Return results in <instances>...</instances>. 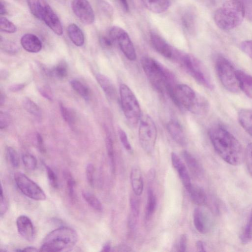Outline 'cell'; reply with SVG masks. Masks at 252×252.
<instances>
[{"mask_svg": "<svg viewBox=\"0 0 252 252\" xmlns=\"http://www.w3.org/2000/svg\"><path fill=\"white\" fill-rule=\"evenodd\" d=\"M213 146L219 156L232 165H238L243 160L244 153L239 141L220 125L211 126L208 131Z\"/></svg>", "mask_w": 252, "mask_h": 252, "instance_id": "6da1fadb", "label": "cell"}, {"mask_svg": "<svg viewBox=\"0 0 252 252\" xmlns=\"http://www.w3.org/2000/svg\"><path fill=\"white\" fill-rule=\"evenodd\" d=\"M169 95L181 110H187L196 115H202L209 109L208 100L188 85L176 84Z\"/></svg>", "mask_w": 252, "mask_h": 252, "instance_id": "7a4b0ae2", "label": "cell"}, {"mask_svg": "<svg viewBox=\"0 0 252 252\" xmlns=\"http://www.w3.org/2000/svg\"><path fill=\"white\" fill-rule=\"evenodd\" d=\"M141 63L151 84L159 93L168 94L176 85L172 73L153 58L143 57Z\"/></svg>", "mask_w": 252, "mask_h": 252, "instance_id": "3957f363", "label": "cell"}, {"mask_svg": "<svg viewBox=\"0 0 252 252\" xmlns=\"http://www.w3.org/2000/svg\"><path fill=\"white\" fill-rule=\"evenodd\" d=\"M245 17L243 6L238 0L226 1L215 11L213 16L216 25L224 31L238 27Z\"/></svg>", "mask_w": 252, "mask_h": 252, "instance_id": "277c9868", "label": "cell"}, {"mask_svg": "<svg viewBox=\"0 0 252 252\" xmlns=\"http://www.w3.org/2000/svg\"><path fill=\"white\" fill-rule=\"evenodd\" d=\"M78 235L73 228L62 226L48 233L43 240L40 251L68 252L75 246Z\"/></svg>", "mask_w": 252, "mask_h": 252, "instance_id": "5b68a950", "label": "cell"}, {"mask_svg": "<svg viewBox=\"0 0 252 252\" xmlns=\"http://www.w3.org/2000/svg\"><path fill=\"white\" fill-rule=\"evenodd\" d=\"M32 14L45 24L57 35L63 34V27L58 16L46 0H27Z\"/></svg>", "mask_w": 252, "mask_h": 252, "instance_id": "8992f818", "label": "cell"}, {"mask_svg": "<svg viewBox=\"0 0 252 252\" xmlns=\"http://www.w3.org/2000/svg\"><path fill=\"white\" fill-rule=\"evenodd\" d=\"M177 59L199 83L208 89H213L214 84L211 76L207 68L198 59L189 54L179 53Z\"/></svg>", "mask_w": 252, "mask_h": 252, "instance_id": "52a82bcc", "label": "cell"}, {"mask_svg": "<svg viewBox=\"0 0 252 252\" xmlns=\"http://www.w3.org/2000/svg\"><path fill=\"white\" fill-rule=\"evenodd\" d=\"M119 91L124 114L130 124L135 125L140 121L142 115L138 100L133 92L126 84H121Z\"/></svg>", "mask_w": 252, "mask_h": 252, "instance_id": "ba28073f", "label": "cell"}, {"mask_svg": "<svg viewBox=\"0 0 252 252\" xmlns=\"http://www.w3.org/2000/svg\"><path fill=\"white\" fill-rule=\"evenodd\" d=\"M216 70L223 86L228 91L237 93L241 90L237 71L231 63L225 58L219 56L216 60Z\"/></svg>", "mask_w": 252, "mask_h": 252, "instance_id": "9c48e42d", "label": "cell"}, {"mask_svg": "<svg viewBox=\"0 0 252 252\" xmlns=\"http://www.w3.org/2000/svg\"><path fill=\"white\" fill-rule=\"evenodd\" d=\"M138 137L143 149L148 153L153 152L155 148L157 130L151 117L147 114L141 115L139 121Z\"/></svg>", "mask_w": 252, "mask_h": 252, "instance_id": "30bf717a", "label": "cell"}, {"mask_svg": "<svg viewBox=\"0 0 252 252\" xmlns=\"http://www.w3.org/2000/svg\"><path fill=\"white\" fill-rule=\"evenodd\" d=\"M14 178L17 188L27 197L37 201L46 199V194L42 189L25 174L17 172L14 174Z\"/></svg>", "mask_w": 252, "mask_h": 252, "instance_id": "8fae6325", "label": "cell"}, {"mask_svg": "<svg viewBox=\"0 0 252 252\" xmlns=\"http://www.w3.org/2000/svg\"><path fill=\"white\" fill-rule=\"evenodd\" d=\"M109 36L114 42L117 43L126 58L131 61L136 59V54L132 42L127 33L123 28L113 26L109 31Z\"/></svg>", "mask_w": 252, "mask_h": 252, "instance_id": "7c38bea8", "label": "cell"}, {"mask_svg": "<svg viewBox=\"0 0 252 252\" xmlns=\"http://www.w3.org/2000/svg\"><path fill=\"white\" fill-rule=\"evenodd\" d=\"M71 8L74 14L83 24L89 25L94 23V10L88 0H73Z\"/></svg>", "mask_w": 252, "mask_h": 252, "instance_id": "4fadbf2b", "label": "cell"}, {"mask_svg": "<svg viewBox=\"0 0 252 252\" xmlns=\"http://www.w3.org/2000/svg\"><path fill=\"white\" fill-rule=\"evenodd\" d=\"M181 23L184 31L189 35L197 32V17L195 9L189 7L184 9L181 15Z\"/></svg>", "mask_w": 252, "mask_h": 252, "instance_id": "5bb4252c", "label": "cell"}, {"mask_svg": "<svg viewBox=\"0 0 252 252\" xmlns=\"http://www.w3.org/2000/svg\"><path fill=\"white\" fill-rule=\"evenodd\" d=\"M150 41L153 48L162 56L168 58H175L178 51L173 49L161 36L157 33H152Z\"/></svg>", "mask_w": 252, "mask_h": 252, "instance_id": "9a60e30c", "label": "cell"}, {"mask_svg": "<svg viewBox=\"0 0 252 252\" xmlns=\"http://www.w3.org/2000/svg\"><path fill=\"white\" fill-rule=\"evenodd\" d=\"M16 226L19 234L26 240L32 242L34 238V229L31 219L25 215L19 216Z\"/></svg>", "mask_w": 252, "mask_h": 252, "instance_id": "2e32d148", "label": "cell"}, {"mask_svg": "<svg viewBox=\"0 0 252 252\" xmlns=\"http://www.w3.org/2000/svg\"><path fill=\"white\" fill-rule=\"evenodd\" d=\"M171 159L173 167L177 171L186 189H187L192 183L185 164L175 153H171Z\"/></svg>", "mask_w": 252, "mask_h": 252, "instance_id": "e0dca14e", "label": "cell"}, {"mask_svg": "<svg viewBox=\"0 0 252 252\" xmlns=\"http://www.w3.org/2000/svg\"><path fill=\"white\" fill-rule=\"evenodd\" d=\"M168 133L173 140L178 144L185 146L187 144V139L180 124L175 120H171L167 124Z\"/></svg>", "mask_w": 252, "mask_h": 252, "instance_id": "ac0fdd59", "label": "cell"}, {"mask_svg": "<svg viewBox=\"0 0 252 252\" xmlns=\"http://www.w3.org/2000/svg\"><path fill=\"white\" fill-rule=\"evenodd\" d=\"M20 43L22 47L30 53H37L42 47V42L35 35L32 33H26L21 38Z\"/></svg>", "mask_w": 252, "mask_h": 252, "instance_id": "d6986e66", "label": "cell"}, {"mask_svg": "<svg viewBox=\"0 0 252 252\" xmlns=\"http://www.w3.org/2000/svg\"><path fill=\"white\" fill-rule=\"evenodd\" d=\"M193 220L196 229L200 233L205 234L209 230V224L208 216L200 208L194 209L193 213Z\"/></svg>", "mask_w": 252, "mask_h": 252, "instance_id": "ffe728a7", "label": "cell"}, {"mask_svg": "<svg viewBox=\"0 0 252 252\" xmlns=\"http://www.w3.org/2000/svg\"><path fill=\"white\" fill-rule=\"evenodd\" d=\"M182 156L192 174L196 177H201L203 169L197 159L187 151H184Z\"/></svg>", "mask_w": 252, "mask_h": 252, "instance_id": "44dd1931", "label": "cell"}, {"mask_svg": "<svg viewBox=\"0 0 252 252\" xmlns=\"http://www.w3.org/2000/svg\"><path fill=\"white\" fill-rule=\"evenodd\" d=\"M186 189L194 204L198 206H202L206 204L207 197L201 188L191 184Z\"/></svg>", "mask_w": 252, "mask_h": 252, "instance_id": "7402d4cb", "label": "cell"}, {"mask_svg": "<svg viewBox=\"0 0 252 252\" xmlns=\"http://www.w3.org/2000/svg\"><path fill=\"white\" fill-rule=\"evenodd\" d=\"M130 179L134 193L140 196L143 190V181L141 170L138 167L134 166L131 169Z\"/></svg>", "mask_w": 252, "mask_h": 252, "instance_id": "603a6c76", "label": "cell"}, {"mask_svg": "<svg viewBox=\"0 0 252 252\" xmlns=\"http://www.w3.org/2000/svg\"><path fill=\"white\" fill-rule=\"evenodd\" d=\"M237 74L240 90L252 99V76L240 70Z\"/></svg>", "mask_w": 252, "mask_h": 252, "instance_id": "cb8c5ba5", "label": "cell"}, {"mask_svg": "<svg viewBox=\"0 0 252 252\" xmlns=\"http://www.w3.org/2000/svg\"><path fill=\"white\" fill-rule=\"evenodd\" d=\"M96 79L106 95L109 98L114 99L116 97V92L110 79L105 75L100 73L96 74Z\"/></svg>", "mask_w": 252, "mask_h": 252, "instance_id": "d4e9b609", "label": "cell"}, {"mask_svg": "<svg viewBox=\"0 0 252 252\" xmlns=\"http://www.w3.org/2000/svg\"><path fill=\"white\" fill-rule=\"evenodd\" d=\"M67 33L71 41L76 46H82L85 41L84 35L81 29L75 24H70L67 28Z\"/></svg>", "mask_w": 252, "mask_h": 252, "instance_id": "484cf974", "label": "cell"}, {"mask_svg": "<svg viewBox=\"0 0 252 252\" xmlns=\"http://www.w3.org/2000/svg\"><path fill=\"white\" fill-rule=\"evenodd\" d=\"M141 1L148 9L156 13L164 12L170 6L169 0H141Z\"/></svg>", "mask_w": 252, "mask_h": 252, "instance_id": "4316f807", "label": "cell"}, {"mask_svg": "<svg viewBox=\"0 0 252 252\" xmlns=\"http://www.w3.org/2000/svg\"><path fill=\"white\" fill-rule=\"evenodd\" d=\"M238 118L242 127L252 136V109L241 110L238 113Z\"/></svg>", "mask_w": 252, "mask_h": 252, "instance_id": "83f0119b", "label": "cell"}, {"mask_svg": "<svg viewBox=\"0 0 252 252\" xmlns=\"http://www.w3.org/2000/svg\"><path fill=\"white\" fill-rule=\"evenodd\" d=\"M147 193L148 198L146 207L145 218L148 220L151 219L156 210L157 198L152 189L149 188Z\"/></svg>", "mask_w": 252, "mask_h": 252, "instance_id": "f1b7e54d", "label": "cell"}, {"mask_svg": "<svg viewBox=\"0 0 252 252\" xmlns=\"http://www.w3.org/2000/svg\"><path fill=\"white\" fill-rule=\"evenodd\" d=\"M82 195L86 202L91 207L96 211H101L102 210V204L94 195L88 191H83Z\"/></svg>", "mask_w": 252, "mask_h": 252, "instance_id": "f546056e", "label": "cell"}, {"mask_svg": "<svg viewBox=\"0 0 252 252\" xmlns=\"http://www.w3.org/2000/svg\"><path fill=\"white\" fill-rule=\"evenodd\" d=\"M23 105L24 109L34 117L40 119L41 117V111L39 107L31 99L26 98L23 100Z\"/></svg>", "mask_w": 252, "mask_h": 252, "instance_id": "4dcf8cb0", "label": "cell"}, {"mask_svg": "<svg viewBox=\"0 0 252 252\" xmlns=\"http://www.w3.org/2000/svg\"><path fill=\"white\" fill-rule=\"evenodd\" d=\"M106 147L108 156L109 159L112 170L113 172L115 170V162L114 159V151L113 140L109 132L106 131V135L105 138Z\"/></svg>", "mask_w": 252, "mask_h": 252, "instance_id": "1f68e13d", "label": "cell"}, {"mask_svg": "<svg viewBox=\"0 0 252 252\" xmlns=\"http://www.w3.org/2000/svg\"><path fill=\"white\" fill-rule=\"evenodd\" d=\"M70 85L73 90L84 98L87 99L89 97V89L79 80L74 79L70 81Z\"/></svg>", "mask_w": 252, "mask_h": 252, "instance_id": "d6a6232c", "label": "cell"}, {"mask_svg": "<svg viewBox=\"0 0 252 252\" xmlns=\"http://www.w3.org/2000/svg\"><path fill=\"white\" fill-rule=\"evenodd\" d=\"M60 107L62 116L64 120L71 126L75 123V115L73 112L65 107L62 103H60Z\"/></svg>", "mask_w": 252, "mask_h": 252, "instance_id": "836d02e7", "label": "cell"}, {"mask_svg": "<svg viewBox=\"0 0 252 252\" xmlns=\"http://www.w3.org/2000/svg\"><path fill=\"white\" fill-rule=\"evenodd\" d=\"M0 30L1 32L12 33L17 31L16 26L10 21L4 17L0 19Z\"/></svg>", "mask_w": 252, "mask_h": 252, "instance_id": "e575fe53", "label": "cell"}, {"mask_svg": "<svg viewBox=\"0 0 252 252\" xmlns=\"http://www.w3.org/2000/svg\"><path fill=\"white\" fill-rule=\"evenodd\" d=\"M64 178L66 181V187L68 191V194L70 199L74 201L75 199V192H74V187H75V181L73 178L71 174L68 172H65L64 173Z\"/></svg>", "mask_w": 252, "mask_h": 252, "instance_id": "d590c367", "label": "cell"}, {"mask_svg": "<svg viewBox=\"0 0 252 252\" xmlns=\"http://www.w3.org/2000/svg\"><path fill=\"white\" fill-rule=\"evenodd\" d=\"M22 161L25 167L31 170H34L37 166V159L32 155L26 154L23 155Z\"/></svg>", "mask_w": 252, "mask_h": 252, "instance_id": "8d00e7d4", "label": "cell"}, {"mask_svg": "<svg viewBox=\"0 0 252 252\" xmlns=\"http://www.w3.org/2000/svg\"><path fill=\"white\" fill-rule=\"evenodd\" d=\"M6 156L11 165L13 167H17L19 165L18 155L12 147H7L6 149Z\"/></svg>", "mask_w": 252, "mask_h": 252, "instance_id": "74e56055", "label": "cell"}, {"mask_svg": "<svg viewBox=\"0 0 252 252\" xmlns=\"http://www.w3.org/2000/svg\"><path fill=\"white\" fill-rule=\"evenodd\" d=\"M244 159L248 170L252 176V143H249L247 146L244 152Z\"/></svg>", "mask_w": 252, "mask_h": 252, "instance_id": "f35d334b", "label": "cell"}, {"mask_svg": "<svg viewBox=\"0 0 252 252\" xmlns=\"http://www.w3.org/2000/svg\"><path fill=\"white\" fill-rule=\"evenodd\" d=\"M138 195H132L130 198L131 215L138 218L140 210V201Z\"/></svg>", "mask_w": 252, "mask_h": 252, "instance_id": "ab89813d", "label": "cell"}, {"mask_svg": "<svg viewBox=\"0 0 252 252\" xmlns=\"http://www.w3.org/2000/svg\"><path fill=\"white\" fill-rule=\"evenodd\" d=\"M52 73L59 79L65 78L67 75L66 65L63 63H60L53 68Z\"/></svg>", "mask_w": 252, "mask_h": 252, "instance_id": "60d3db41", "label": "cell"}, {"mask_svg": "<svg viewBox=\"0 0 252 252\" xmlns=\"http://www.w3.org/2000/svg\"><path fill=\"white\" fill-rule=\"evenodd\" d=\"M242 4L245 17L252 22V0H238Z\"/></svg>", "mask_w": 252, "mask_h": 252, "instance_id": "b9f144b4", "label": "cell"}, {"mask_svg": "<svg viewBox=\"0 0 252 252\" xmlns=\"http://www.w3.org/2000/svg\"><path fill=\"white\" fill-rule=\"evenodd\" d=\"M118 134L120 140L123 147L125 148V149L126 151L128 152H131L132 148L125 131L120 128L118 129Z\"/></svg>", "mask_w": 252, "mask_h": 252, "instance_id": "7bdbcfd3", "label": "cell"}, {"mask_svg": "<svg viewBox=\"0 0 252 252\" xmlns=\"http://www.w3.org/2000/svg\"><path fill=\"white\" fill-rule=\"evenodd\" d=\"M45 169L48 177V179L51 185L55 188L58 187V179L55 172L48 166L45 165Z\"/></svg>", "mask_w": 252, "mask_h": 252, "instance_id": "ee69618b", "label": "cell"}, {"mask_svg": "<svg viewBox=\"0 0 252 252\" xmlns=\"http://www.w3.org/2000/svg\"><path fill=\"white\" fill-rule=\"evenodd\" d=\"M241 50L252 59V39L247 40L241 42Z\"/></svg>", "mask_w": 252, "mask_h": 252, "instance_id": "f6af8a7d", "label": "cell"}, {"mask_svg": "<svg viewBox=\"0 0 252 252\" xmlns=\"http://www.w3.org/2000/svg\"><path fill=\"white\" fill-rule=\"evenodd\" d=\"M11 122V117L8 113L0 111V128L3 129L7 127Z\"/></svg>", "mask_w": 252, "mask_h": 252, "instance_id": "bcb514c9", "label": "cell"}, {"mask_svg": "<svg viewBox=\"0 0 252 252\" xmlns=\"http://www.w3.org/2000/svg\"><path fill=\"white\" fill-rule=\"evenodd\" d=\"M86 174L88 182L91 186H93L94 182V167L93 164L90 163L87 165Z\"/></svg>", "mask_w": 252, "mask_h": 252, "instance_id": "7dc6e473", "label": "cell"}, {"mask_svg": "<svg viewBox=\"0 0 252 252\" xmlns=\"http://www.w3.org/2000/svg\"><path fill=\"white\" fill-rule=\"evenodd\" d=\"M7 208V203L5 199L3 191L2 186L0 189V213L2 216L6 212Z\"/></svg>", "mask_w": 252, "mask_h": 252, "instance_id": "c3c4849f", "label": "cell"}, {"mask_svg": "<svg viewBox=\"0 0 252 252\" xmlns=\"http://www.w3.org/2000/svg\"><path fill=\"white\" fill-rule=\"evenodd\" d=\"M0 44L1 47L8 51L12 52L17 49L16 45L14 43L2 39L1 36L0 37Z\"/></svg>", "mask_w": 252, "mask_h": 252, "instance_id": "681fc988", "label": "cell"}, {"mask_svg": "<svg viewBox=\"0 0 252 252\" xmlns=\"http://www.w3.org/2000/svg\"><path fill=\"white\" fill-rule=\"evenodd\" d=\"M187 244V236L185 234L181 235L179 240L178 251L180 252H186Z\"/></svg>", "mask_w": 252, "mask_h": 252, "instance_id": "f907efd6", "label": "cell"}, {"mask_svg": "<svg viewBox=\"0 0 252 252\" xmlns=\"http://www.w3.org/2000/svg\"><path fill=\"white\" fill-rule=\"evenodd\" d=\"M114 41L109 36H102L100 38V43L101 46L105 48H109L112 47Z\"/></svg>", "mask_w": 252, "mask_h": 252, "instance_id": "816d5d0a", "label": "cell"}, {"mask_svg": "<svg viewBox=\"0 0 252 252\" xmlns=\"http://www.w3.org/2000/svg\"><path fill=\"white\" fill-rule=\"evenodd\" d=\"M101 8L106 14L111 16L113 13V9L111 6L106 1H102L100 3Z\"/></svg>", "mask_w": 252, "mask_h": 252, "instance_id": "f5cc1de1", "label": "cell"}, {"mask_svg": "<svg viewBox=\"0 0 252 252\" xmlns=\"http://www.w3.org/2000/svg\"><path fill=\"white\" fill-rule=\"evenodd\" d=\"M36 137L38 149L41 153H44L45 152V149L43 144V138L41 135L38 133H36Z\"/></svg>", "mask_w": 252, "mask_h": 252, "instance_id": "db71d44e", "label": "cell"}, {"mask_svg": "<svg viewBox=\"0 0 252 252\" xmlns=\"http://www.w3.org/2000/svg\"><path fill=\"white\" fill-rule=\"evenodd\" d=\"M40 92L42 96L46 97L47 99L50 100L52 99V95L51 93L47 89H45L44 88H41L40 89Z\"/></svg>", "mask_w": 252, "mask_h": 252, "instance_id": "11a10c76", "label": "cell"}, {"mask_svg": "<svg viewBox=\"0 0 252 252\" xmlns=\"http://www.w3.org/2000/svg\"><path fill=\"white\" fill-rule=\"evenodd\" d=\"M15 251L17 252H38L40 251V249H38L37 248L33 247H28L23 249L16 250Z\"/></svg>", "mask_w": 252, "mask_h": 252, "instance_id": "9f6ffc18", "label": "cell"}, {"mask_svg": "<svg viewBox=\"0 0 252 252\" xmlns=\"http://www.w3.org/2000/svg\"><path fill=\"white\" fill-rule=\"evenodd\" d=\"M196 247L198 251L205 252V245L202 241H198L196 243Z\"/></svg>", "mask_w": 252, "mask_h": 252, "instance_id": "6f0895ef", "label": "cell"}, {"mask_svg": "<svg viewBox=\"0 0 252 252\" xmlns=\"http://www.w3.org/2000/svg\"><path fill=\"white\" fill-rule=\"evenodd\" d=\"M24 87L23 84L14 85L10 88V90L12 92H16L22 89Z\"/></svg>", "mask_w": 252, "mask_h": 252, "instance_id": "680465c9", "label": "cell"}, {"mask_svg": "<svg viewBox=\"0 0 252 252\" xmlns=\"http://www.w3.org/2000/svg\"><path fill=\"white\" fill-rule=\"evenodd\" d=\"M7 12L6 6L4 2L0 1V14L1 16L5 15Z\"/></svg>", "mask_w": 252, "mask_h": 252, "instance_id": "91938a15", "label": "cell"}, {"mask_svg": "<svg viewBox=\"0 0 252 252\" xmlns=\"http://www.w3.org/2000/svg\"><path fill=\"white\" fill-rule=\"evenodd\" d=\"M111 250V246L110 242H106L102 247V252H110Z\"/></svg>", "mask_w": 252, "mask_h": 252, "instance_id": "94428289", "label": "cell"}, {"mask_svg": "<svg viewBox=\"0 0 252 252\" xmlns=\"http://www.w3.org/2000/svg\"><path fill=\"white\" fill-rule=\"evenodd\" d=\"M119 0L120 1L124 9L126 11H128L129 7H128V4L127 0Z\"/></svg>", "mask_w": 252, "mask_h": 252, "instance_id": "6125c7cd", "label": "cell"}, {"mask_svg": "<svg viewBox=\"0 0 252 252\" xmlns=\"http://www.w3.org/2000/svg\"><path fill=\"white\" fill-rule=\"evenodd\" d=\"M252 231V210L249 221L246 225Z\"/></svg>", "mask_w": 252, "mask_h": 252, "instance_id": "be15d7a7", "label": "cell"}, {"mask_svg": "<svg viewBox=\"0 0 252 252\" xmlns=\"http://www.w3.org/2000/svg\"><path fill=\"white\" fill-rule=\"evenodd\" d=\"M4 101V95L1 94H0V104L2 105Z\"/></svg>", "mask_w": 252, "mask_h": 252, "instance_id": "e7e4bbea", "label": "cell"}]
</instances>
